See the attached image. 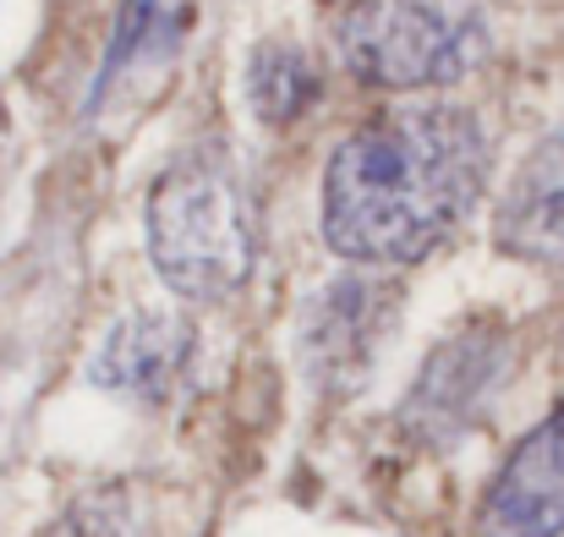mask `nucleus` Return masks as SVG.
Here are the masks:
<instances>
[{"mask_svg": "<svg viewBox=\"0 0 564 537\" xmlns=\"http://www.w3.org/2000/svg\"><path fill=\"white\" fill-rule=\"evenodd\" d=\"M488 181L482 121L416 105L351 132L324 171V241L351 264H416L449 241Z\"/></svg>", "mask_w": 564, "mask_h": 537, "instance_id": "1", "label": "nucleus"}, {"mask_svg": "<svg viewBox=\"0 0 564 537\" xmlns=\"http://www.w3.org/2000/svg\"><path fill=\"white\" fill-rule=\"evenodd\" d=\"M394 286L373 280V275H340L329 280L313 308H307V324H302V352H307V373L346 395L368 378L378 346L389 341V324H394Z\"/></svg>", "mask_w": 564, "mask_h": 537, "instance_id": "4", "label": "nucleus"}, {"mask_svg": "<svg viewBox=\"0 0 564 537\" xmlns=\"http://www.w3.org/2000/svg\"><path fill=\"white\" fill-rule=\"evenodd\" d=\"M318 94H324V77H318V66L296 44L269 39V44L252 50V61H247V99H252V110L263 121H274V127L296 121V116H307L318 105Z\"/></svg>", "mask_w": 564, "mask_h": 537, "instance_id": "9", "label": "nucleus"}, {"mask_svg": "<svg viewBox=\"0 0 564 537\" xmlns=\"http://www.w3.org/2000/svg\"><path fill=\"white\" fill-rule=\"evenodd\" d=\"M499 378H505V346L494 335H455L449 346H438L427 357L400 417L416 439H433V444L455 439L488 406Z\"/></svg>", "mask_w": 564, "mask_h": 537, "instance_id": "6", "label": "nucleus"}, {"mask_svg": "<svg viewBox=\"0 0 564 537\" xmlns=\"http://www.w3.org/2000/svg\"><path fill=\"white\" fill-rule=\"evenodd\" d=\"M335 50L357 83L411 94L466 77L488 55V33L460 0H351Z\"/></svg>", "mask_w": 564, "mask_h": 537, "instance_id": "3", "label": "nucleus"}, {"mask_svg": "<svg viewBox=\"0 0 564 537\" xmlns=\"http://www.w3.org/2000/svg\"><path fill=\"white\" fill-rule=\"evenodd\" d=\"M154 17H160V0H127V6H121V17H116V33H110V50H105V66H99V77H94L88 105H99V99H105V88L127 72V61H132V55H138V44L149 39Z\"/></svg>", "mask_w": 564, "mask_h": 537, "instance_id": "10", "label": "nucleus"}, {"mask_svg": "<svg viewBox=\"0 0 564 537\" xmlns=\"http://www.w3.org/2000/svg\"><path fill=\"white\" fill-rule=\"evenodd\" d=\"M564 533V406L543 417L516 455L499 466L482 511L477 537H560Z\"/></svg>", "mask_w": 564, "mask_h": 537, "instance_id": "5", "label": "nucleus"}, {"mask_svg": "<svg viewBox=\"0 0 564 537\" xmlns=\"http://www.w3.org/2000/svg\"><path fill=\"white\" fill-rule=\"evenodd\" d=\"M149 258L187 302H225L258 258L247 181L219 149L176 154L149 192Z\"/></svg>", "mask_w": 564, "mask_h": 537, "instance_id": "2", "label": "nucleus"}, {"mask_svg": "<svg viewBox=\"0 0 564 537\" xmlns=\"http://www.w3.org/2000/svg\"><path fill=\"white\" fill-rule=\"evenodd\" d=\"M192 330L176 313H132L121 324H110V335L99 341V352L88 362V378L99 389L132 395V400H160L176 373L187 367Z\"/></svg>", "mask_w": 564, "mask_h": 537, "instance_id": "8", "label": "nucleus"}, {"mask_svg": "<svg viewBox=\"0 0 564 537\" xmlns=\"http://www.w3.org/2000/svg\"><path fill=\"white\" fill-rule=\"evenodd\" d=\"M494 241L510 258L560 269L564 264V121L532 143V154L516 165L494 208Z\"/></svg>", "mask_w": 564, "mask_h": 537, "instance_id": "7", "label": "nucleus"}]
</instances>
